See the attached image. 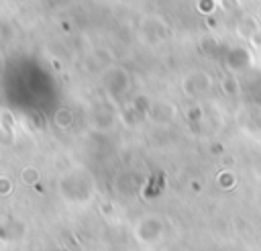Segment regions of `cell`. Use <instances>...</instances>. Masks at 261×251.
I'll list each match as a JSON object with an SVG mask.
<instances>
[{
	"instance_id": "1",
	"label": "cell",
	"mask_w": 261,
	"mask_h": 251,
	"mask_svg": "<svg viewBox=\"0 0 261 251\" xmlns=\"http://www.w3.org/2000/svg\"><path fill=\"white\" fill-rule=\"evenodd\" d=\"M128 73L120 67H114V69H108L104 73V88L108 90L110 96L114 98H122V94L128 90Z\"/></svg>"
},
{
	"instance_id": "2",
	"label": "cell",
	"mask_w": 261,
	"mask_h": 251,
	"mask_svg": "<svg viewBox=\"0 0 261 251\" xmlns=\"http://www.w3.org/2000/svg\"><path fill=\"white\" fill-rule=\"evenodd\" d=\"M71 122H73V114H71L69 108H59V110L55 112V124H57L59 129H69Z\"/></svg>"
},
{
	"instance_id": "3",
	"label": "cell",
	"mask_w": 261,
	"mask_h": 251,
	"mask_svg": "<svg viewBox=\"0 0 261 251\" xmlns=\"http://www.w3.org/2000/svg\"><path fill=\"white\" fill-rule=\"evenodd\" d=\"M22 180H24L27 184H31V182H37V180H39V171H37V169H27Z\"/></svg>"
},
{
	"instance_id": "4",
	"label": "cell",
	"mask_w": 261,
	"mask_h": 251,
	"mask_svg": "<svg viewBox=\"0 0 261 251\" xmlns=\"http://www.w3.org/2000/svg\"><path fill=\"white\" fill-rule=\"evenodd\" d=\"M10 192V180L0 178V194H8Z\"/></svg>"
},
{
	"instance_id": "5",
	"label": "cell",
	"mask_w": 261,
	"mask_h": 251,
	"mask_svg": "<svg viewBox=\"0 0 261 251\" xmlns=\"http://www.w3.org/2000/svg\"><path fill=\"white\" fill-rule=\"evenodd\" d=\"M2 71H4V59L0 57V73H2Z\"/></svg>"
}]
</instances>
